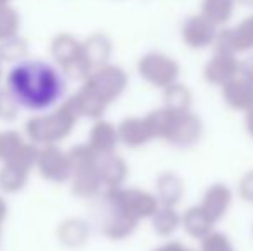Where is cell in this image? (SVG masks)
<instances>
[{"label":"cell","mask_w":253,"mask_h":251,"mask_svg":"<svg viewBox=\"0 0 253 251\" xmlns=\"http://www.w3.org/2000/svg\"><path fill=\"white\" fill-rule=\"evenodd\" d=\"M12 97L28 108H47L62 93V77L47 62H21L7 77Z\"/></svg>","instance_id":"1"},{"label":"cell","mask_w":253,"mask_h":251,"mask_svg":"<svg viewBox=\"0 0 253 251\" xmlns=\"http://www.w3.org/2000/svg\"><path fill=\"white\" fill-rule=\"evenodd\" d=\"M155 140H162L174 148H191L202 140L203 121L193 110L174 112L167 107L147 115Z\"/></svg>","instance_id":"2"},{"label":"cell","mask_w":253,"mask_h":251,"mask_svg":"<svg viewBox=\"0 0 253 251\" xmlns=\"http://www.w3.org/2000/svg\"><path fill=\"white\" fill-rule=\"evenodd\" d=\"M127 86V74L121 67L103 64L97 67L81 91L80 107L90 115H100L103 108L116 100Z\"/></svg>","instance_id":"3"},{"label":"cell","mask_w":253,"mask_h":251,"mask_svg":"<svg viewBox=\"0 0 253 251\" xmlns=\"http://www.w3.org/2000/svg\"><path fill=\"white\" fill-rule=\"evenodd\" d=\"M109 200L112 203V210L121 212L138 222L141 218H152L160 207L155 193L134 188H112L109 193Z\"/></svg>","instance_id":"4"},{"label":"cell","mask_w":253,"mask_h":251,"mask_svg":"<svg viewBox=\"0 0 253 251\" xmlns=\"http://www.w3.org/2000/svg\"><path fill=\"white\" fill-rule=\"evenodd\" d=\"M136 67L141 79L160 90L177 83L181 76L179 62L164 52H148L141 55Z\"/></svg>","instance_id":"5"},{"label":"cell","mask_w":253,"mask_h":251,"mask_svg":"<svg viewBox=\"0 0 253 251\" xmlns=\"http://www.w3.org/2000/svg\"><path fill=\"white\" fill-rule=\"evenodd\" d=\"M213 50L245 55L253 52V12L245 16L233 26L220 28Z\"/></svg>","instance_id":"6"},{"label":"cell","mask_w":253,"mask_h":251,"mask_svg":"<svg viewBox=\"0 0 253 251\" xmlns=\"http://www.w3.org/2000/svg\"><path fill=\"white\" fill-rule=\"evenodd\" d=\"M219 30L213 23H210L203 14L195 12L190 14L186 19L181 23V41L186 45L190 50H205L213 48L217 40Z\"/></svg>","instance_id":"7"},{"label":"cell","mask_w":253,"mask_h":251,"mask_svg":"<svg viewBox=\"0 0 253 251\" xmlns=\"http://www.w3.org/2000/svg\"><path fill=\"white\" fill-rule=\"evenodd\" d=\"M203 79L212 86L222 88L229 81L241 74V59L240 55L227 54V52L213 50L210 59L203 66Z\"/></svg>","instance_id":"8"},{"label":"cell","mask_w":253,"mask_h":251,"mask_svg":"<svg viewBox=\"0 0 253 251\" xmlns=\"http://www.w3.org/2000/svg\"><path fill=\"white\" fill-rule=\"evenodd\" d=\"M52 55L66 69H73L78 71V72H88L90 71V67H88V64L83 57V41L76 40L73 35L62 33L53 38Z\"/></svg>","instance_id":"9"},{"label":"cell","mask_w":253,"mask_h":251,"mask_svg":"<svg viewBox=\"0 0 253 251\" xmlns=\"http://www.w3.org/2000/svg\"><path fill=\"white\" fill-rule=\"evenodd\" d=\"M234 194L233 189L224 182H213L209 188L203 191L200 207L209 214V217L213 222H220L229 212L231 205H233Z\"/></svg>","instance_id":"10"},{"label":"cell","mask_w":253,"mask_h":251,"mask_svg":"<svg viewBox=\"0 0 253 251\" xmlns=\"http://www.w3.org/2000/svg\"><path fill=\"white\" fill-rule=\"evenodd\" d=\"M222 100L231 110L247 112L253 110V81L247 79L245 76H236L233 81L224 84L220 88Z\"/></svg>","instance_id":"11"},{"label":"cell","mask_w":253,"mask_h":251,"mask_svg":"<svg viewBox=\"0 0 253 251\" xmlns=\"http://www.w3.org/2000/svg\"><path fill=\"white\" fill-rule=\"evenodd\" d=\"M117 131H119V140L131 148L143 146V144L150 143L152 140H155L147 117L124 119V121L121 122V126L117 127Z\"/></svg>","instance_id":"12"},{"label":"cell","mask_w":253,"mask_h":251,"mask_svg":"<svg viewBox=\"0 0 253 251\" xmlns=\"http://www.w3.org/2000/svg\"><path fill=\"white\" fill-rule=\"evenodd\" d=\"M155 194L164 207H177L184 196V181L176 172H162L157 178Z\"/></svg>","instance_id":"13"},{"label":"cell","mask_w":253,"mask_h":251,"mask_svg":"<svg viewBox=\"0 0 253 251\" xmlns=\"http://www.w3.org/2000/svg\"><path fill=\"white\" fill-rule=\"evenodd\" d=\"M213 227H215V222L209 217V214L200 207V203L193 205V207L186 208V210L183 212L181 229H183L190 238L202 241V239L207 238L210 232L215 231Z\"/></svg>","instance_id":"14"},{"label":"cell","mask_w":253,"mask_h":251,"mask_svg":"<svg viewBox=\"0 0 253 251\" xmlns=\"http://www.w3.org/2000/svg\"><path fill=\"white\" fill-rule=\"evenodd\" d=\"M238 7L240 5L236 0H200L198 12L203 14L217 28H226L233 21Z\"/></svg>","instance_id":"15"},{"label":"cell","mask_w":253,"mask_h":251,"mask_svg":"<svg viewBox=\"0 0 253 251\" xmlns=\"http://www.w3.org/2000/svg\"><path fill=\"white\" fill-rule=\"evenodd\" d=\"M110 54H112V41L107 35L95 33L86 41H83V57L90 69L107 64Z\"/></svg>","instance_id":"16"},{"label":"cell","mask_w":253,"mask_h":251,"mask_svg":"<svg viewBox=\"0 0 253 251\" xmlns=\"http://www.w3.org/2000/svg\"><path fill=\"white\" fill-rule=\"evenodd\" d=\"M152 227L155 234L160 238H170L174 232L181 229V222H183V214L177 212V207H164L160 205L159 210L153 214Z\"/></svg>","instance_id":"17"},{"label":"cell","mask_w":253,"mask_h":251,"mask_svg":"<svg viewBox=\"0 0 253 251\" xmlns=\"http://www.w3.org/2000/svg\"><path fill=\"white\" fill-rule=\"evenodd\" d=\"M98 171H100L102 182L112 188H119L127 176V165L123 158L114 157L112 153L103 155L102 160L98 162Z\"/></svg>","instance_id":"18"},{"label":"cell","mask_w":253,"mask_h":251,"mask_svg":"<svg viewBox=\"0 0 253 251\" xmlns=\"http://www.w3.org/2000/svg\"><path fill=\"white\" fill-rule=\"evenodd\" d=\"M164 91V107L174 112H188L193 110V91L190 86L181 81L167 86Z\"/></svg>","instance_id":"19"},{"label":"cell","mask_w":253,"mask_h":251,"mask_svg":"<svg viewBox=\"0 0 253 251\" xmlns=\"http://www.w3.org/2000/svg\"><path fill=\"white\" fill-rule=\"evenodd\" d=\"M117 141H119V131L109 122H98L91 131V148L97 153H112Z\"/></svg>","instance_id":"20"},{"label":"cell","mask_w":253,"mask_h":251,"mask_svg":"<svg viewBox=\"0 0 253 251\" xmlns=\"http://www.w3.org/2000/svg\"><path fill=\"white\" fill-rule=\"evenodd\" d=\"M19 24H21L19 12L14 7L9 5L0 9V41H5L17 36Z\"/></svg>","instance_id":"21"},{"label":"cell","mask_w":253,"mask_h":251,"mask_svg":"<svg viewBox=\"0 0 253 251\" xmlns=\"http://www.w3.org/2000/svg\"><path fill=\"white\" fill-rule=\"evenodd\" d=\"M198 251H236V248H234L229 236L224 234V232L213 231L207 238L202 239Z\"/></svg>","instance_id":"22"},{"label":"cell","mask_w":253,"mask_h":251,"mask_svg":"<svg viewBox=\"0 0 253 251\" xmlns=\"http://www.w3.org/2000/svg\"><path fill=\"white\" fill-rule=\"evenodd\" d=\"M26 54V41L14 36L10 40L0 41V59L2 61H17Z\"/></svg>","instance_id":"23"},{"label":"cell","mask_w":253,"mask_h":251,"mask_svg":"<svg viewBox=\"0 0 253 251\" xmlns=\"http://www.w3.org/2000/svg\"><path fill=\"white\" fill-rule=\"evenodd\" d=\"M236 193H238V198H240L241 201L253 205V169L247 171L240 178L238 186H236Z\"/></svg>","instance_id":"24"},{"label":"cell","mask_w":253,"mask_h":251,"mask_svg":"<svg viewBox=\"0 0 253 251\" xmlns=\"http://www.w3.org/2000/svg\"><path fill=\"white\" fill-rule=\"evenodd\" d=\"M153 251H193V250L188 248L186 245H183L179 241H169V243H164L162 246H159V248H155Z\"/></svg>","instance_id":"25"},{"label":"cell","mask_w":253,"mask_h":251,"mask_svg":"<svg viewBox=\"0 0 253 251\" xmlns=\"http://www.w3.org/2000/svg\"><path fill=\"white\" fill-rule=\"evenodd\" d=\"M241 76H245L247 79L253 81V52H252L250 57L241 61Z\"/></svg>","instance_id":"26"},{"label":"cell","mask_w":253,"mask_h":251,"mask_svg":"<svg viewBox=\"0 0 253 251\" xmlns=\"http://www.w3.org/2000/svg\"><path fill=\"white\" fill-rule=\"evenodd\" d=\"M245 129H247L248 136L253 140V110L245 114Z\"/></svg>","instance_id":"27"},{"label":"cell","mask_w":253,"mask_h":251,"mask_svg":"<svg viewBox=\"0 0 253 251\" xmlns=\"http://www.w3.org/2000/svg\"><path fill=\"white\" fill-rule=\"evenodd\" d=\"M238 5L245 7V9H253V0H236Z\"/></svg>","instance_id":"28"},{"label":"cell","mask_w":253,"mask_h":251,"mask_svg":"<svg viewBox=\"0 0 253 251\" xmlns=\"http://www.w3.org/2000/svg\"><path fill=\"white\" fill-rule=\"evenodd\" d=\"M10 2H12V0H0V9H3V7H9Z\"/></svg>","instance_id":"29"}]
</instances>
